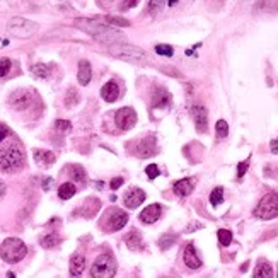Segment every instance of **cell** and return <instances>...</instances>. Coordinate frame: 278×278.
<instances>
[{
	"label": "cell",
	"mask_w": 278,
	"mask_h": 278,
	"mask_svg": "<svg viewBox=\"0 0 278 278\" xmlns=\"http://www.w3.org/2000/svg\"><path fill=\"white\" fill-rule=\"evenodd\" d=\"M74 24L79 29L86 31V33H89L91 36L96 38V40L103 41V43L106 44L125 43V36L120 31L111 27L109 24H104L103 21H99L97 17H94V19H84V17H81V19H75Z\"/></svg>",
	"instance_id": "obj_1"
},
{
	"label": "cell",
	"mask_w": 278,
	"mask_h": 278,
	"mask_svg": "<svg viewBox=\"0 0 278 278\" xmlns=\"http://www.w3.org/2000/svg\"><path fill=\"white\" fill-rule=\"evenodd\" d=\"M24 150L17 142L3 145L0 149V169L3 172H16L24 166Z\"/></svg>",
	"instance_id": "obj_2"
},
{
	"label": "cell",
	"mask_w": 278,
	"mask_h": 278,
	"mask_svg": "<svg viewBox=\"0 0 278 278\" xmlns=\"http://www.w3.org/2000/svg\"><path fill=\"white\" fill-rule=\"evenodd\" d=\"M27 255V248L21 239L9 237L0 246V258L5 263H19Z\"/></svg>",
	"instance_id": "obj_3"
},
{
	"label": "cell",
	"mask_w": 278,
	"mask_h": 278,
	"mask_svg": "<svg viewBox=\"0 0 278 278\" xmlns=\"http://www.w3.org/2000/svg\"><path fill=\"white\" fill-rule=\"evenodd\" d=\"M107 51H109V55H113V57L125 62H135V64H138V62L147 60V53H145L144 50H140V48L131 46V44L114 43V44H109Z\"/></svg>",
	"instance_id": "obj_4"
},
{
	"label": "cell",
	"mask_w": 278,
	"mask_h": 278,
	"mask_svg": "<svg viewBox=\"0 0 278 278\" xmlns=\"http://www.w3.org/2000/svg\"><path fill=\"white\" fill-rule=\"evenodd\" d=\"M255 215L261 220H272V218L278 217V193L265 194L256 205Z\"/></svg>",
	"instance_id": "obj_5"
},
{
	"label": "cell",
	"mask_w": 278,
	"mask_h": 278,
	"mask_svg": "<svg viewBox=\"0 0 278 278\" xmlns=\"http://www.w3.org/2000/svg\"><path fill=\"white\" fill-rule=\"evenodd\" d=\"M116 275V261L111 255H101L91 266L92 278H113Z\"/></svg>",
	"instance_id": "obj_6"
},
{
	"label": "cell",
	"mask_w": 278,
	"mask_h": 278,
	"mask_svg": "<svg viewBox=\"0 0 278 278\" xmlns=\"http://www.w3.org/2000/svg\"><path fill=\"white\" fill-rule=\"evenodd\" d=\"M128 222V214L120 208H109L106 212V217L101 220V227L106 232H116L123 229Z\"/></svg>",
	"instance_id": "obj_7"
},
{
	"label": "cell",
	"mask_w": 278,
	"mask_h": 278,
	"mask_svg": "<svg viewBox=\"0 0 278 278\" xmlns=\"http://www.w3.org/2000/svg\"><path fill=\"white\" fill-rule=\"evenodd\" d=\"M7 29H9L10 34L17 38H31L33 34H36L38 24L33 22V21L22 19V17H14L7 26Z\"/></svg>",
	"instance_id": "obj_8"
},
{
	"label": "cell",
	"mask_w": 278,
	"mask_h": 278,
	"mask_svg": "<svg viewBox=\"0 0 278 278\" xmlns=\"http://www.w3.org/2000/svg\"><path fill=\"white\" fill-rule=\"evenodd\" d=\"M114 120H116V125L120 130H131L135 127V123H137V113L131 107H121L114 114Z\"/></svg>",
	"instance_id": "obj_9"
},
{
	"label": "cell",
	"mask_w": 278,
	"mask_h": 278,
	"mask_svg": "<svg viewBox=\"0 0 278 278\" xmlns=\"http://www.w3.org/2000/svg\"><path fill=\"white\" fill-rule=\"evenodd\" d=\"M33 103V94H31L27 89H17L9 96V104L17 111L27 109Z\"/></svg>",
	"instance_id": "obj_10"
},
{
	"label": "cell",
	"mask_w": 278,
	"mask_h": 278,
	"mask_svg": "<svg viewBox=\"0 0 278 278\" xmlns=\"http://www.w3.org/2000/svg\"><path fill=\"white\" fill-rule=\"evenodd\" d=\"M133 152L138 157H152V155L157 154V144H155V137L154 135H149V137L142 138L135 144Z\"/></svg>",
	"instance_id": "obj_11"
},
{
	"label": "cell",
	"mask_w": 278,
	"mask_h": 278,
	"mask_svg": "<svg viewBox=\"0 0 278 278\" xmlns=\"http://www.w3.org/2000/svg\"><path fill=\"white\" fill-rule=\"evenodd\" d=\"M144 201H145V191L140 190V188H130L123 196L125 207L131 208V210L137 208V207H140Z\"/></svg>",
	"instance_id": "obj_12"
},
{
	"label": "cell",
	"mask_w": 278,
	"mask_h": 278,
	"mask_svg": "<svg viewBox=\"0 0 278 278\" xmlns=\"http://www.w3.org/2000/svg\"><path fill=\"white\" fill-rule=\"evenodd\" d=\"M190 113L191 116H193L194 120V125H196V130L198 131H205L207 130V109H205V106H201V104H193V106H190Z\"/></svg>",
	"instance_id": "obj_13"
},
{
	"label": "cell",
	"mask_w": 278,
	"mask_h": 278,
	"mask_svg": "<svg viewBox=\"0 0 278 278\" xmlns=\"http://www.w3.org/2000/svg\"><path fill=\"white\" fill-rule=\"evenodd\" d=\"M172 103V96L169 94L168 89L157 87L152 94V106L154 107H168Z\"/></svg>",
	"instance_id": "obj_14"
},
{
	"label": "cell",
	"mask_w": 278,
	"mask_h": 278,
	"mask_svg": "<svg viewBox=\"0 0 278 278\" xmlns=\"http://www.w3.org/2000/svg\"><path fill=\"white\" fill-rule=\"evenodd\" d=\"M183 259H185V265L190 270H198L201 266V259L200 256L196 255V249H194L193 244H188L183 251Z\"/></svg>",
	"instance_id": "obj_15"
},
{
	"label": "cell",
	"mask_w": 278,
	"mask_h": 278,
	"mask_svg": "<svg viewBox=\"0 0 278 278\" xmlns=\"http://www.w3.org/2000/svg\"><path fill=\"white\" fill-rule=\"evenodd\" d=\"M161 214H162V207H161V205L152 203V205H149V207L144 208V212L140 214V220L145 222V224H154V222L159 220Z\"/></svg>",
	"instance_id": "obj_16"
},
{
	"label": "cell",
	"mask_w": 278,
	"mask_h": 278,
	"mask_svg": "<svg viewBox=\"0 0 278 278\" xmlns=\"http://www.w3.org/2000/svg\"><path fill=\"white\" fill-rule=\"evenodd\" d=\"M101 97H103L106 103H114V101L120 97V86L116 81H109L103 86L101 89Z\"/></svg>",
	"instance_id": "obj_17"
},
{
	"label": "cell",
	"mask_w": 278,
	"mask_h": 278,
	"mask_svg": "<svg viewBox=\"0 0 278 278\" xmlns=\"http://www.w3.org/2000/svg\"><path fill=\"white\" fill-rule=\"evenodd\" d=\"M34 161H36V164H40L41 168H48V166L55 164V161H57V157H55L53 152L50 150H41V149H34Z\"/></svg>",
	"instance_id": "obj_18"
},
{
	"label": "cell",
	"mask_w": 278,
	"mask_h": 278,
	"mask_svg": "<svg viewBox=\"0 0 278 278\" xmlns=\"http://www.w3.org/2000/svg\"><path fill=\"white\" fill-rule=\"evenodd\" d=\"M125 241H127L128 249H131V251H142V249H144L142 235H140V232H138L137 229H131V231L127 234V237H125Z\"/></svg>",
	"instance_id": "obj_19"
},
{
	"label": "cell",
	"mask_w": 278,
	"mask_h": 278,
	"mask_svg": "<svg viewBox=\"0 0 278 278\" xmlns=\"http://www.w3.org/2000/svg\"><path fill=\"white\" fill-rule=\"evenodd\" d=\"M91 77H92L91 64H89L87 60H81V62H79V74H77L79 84H81V86H87L89 82H91Z\"/></svg>",
	"instance_id": "obj_20"
},
{
	"label": "cell",
	"mask_w": 278,
	"mask_h": 278,
	"mask_svg": "<svg viewBox=\"0 0 278 278\" xmlns=\"http://www.w3.org/2000/svg\"><path fill=\"white\" fill-rule=\"evenodd\" d=\"M99 208H101L99 200H97V198H89V200L86 201V203L82 205L79 210H75V212H81V214L84 215L86 218H92L94 215L99 212Z\"/></svg>",
	"instance_id": "obj_21"
},
{
	"label": "cell",
	"mask_w": 278,
	"mask_h": 278,
	"mask_svg": "<svg viewBox=\"0 0 278 278\" xmlns=\"http://www.w3.org/2000/svg\"><path fill=\"white\" fill-rule=\"evenodd\" d=\"M194 190V179L193 178H185L174 183V193L178 196H188L191 191Z\"/></svg>",
	"instance_id": "obj_22"
},
{
	"label": "cell",
	"mask_w": 278,
	"mask_h": 278,
	"mask_svg": "<svg viewBox=\"0 0 278 278\" xmlns=\"http://www.w3.org/2000/svg\"><path fill=\"white\" fill-rule=\"evenodd\" d=\"M86 270V258L82 255H74L70 259V275L81 277L82 272Z\"/></svg>",
	"instance_id": "obj_23"
},
{
	"label": "cell",
	"mask_w": 278,
	"mask_h": 278,
	"mask_svg": "<svg viewBox=\"0 0 278 278\" xmlns=\"http://www.w3.org/2000/svg\"><path fill=\"white\" fill-rule=\"evenodd\" d=\"M255 278H273V268L268 261L261 259L255 270Z\"/></svg>",
	"instance_id": "obj_24"
},
{
	"label": "cell",
	"mask_w": 278,
	"mask_h": 278,
	"mask_svg": "<svg viewBox=\"0 0 278 278\" xmlns=\"http://www.w3.org/2000/svg\"><path fill=\"white\" fill-rule=\"evenodd\" d=\"M60 242V235L57 234V232H50V234L43 235V237L40 239V244L43 246L44 249H51L55 248V246Z\"/></svg>",
	"instance_id": "obj_25"
},
{
	"label": "cell",
	"mask_w": 278,
	"mask_h": 278,
	"mask_svg": "<svg viewBox=\"0 0 278 278\" xmlns=\"http://www.w3.org/2000/svg\"><path fill=\"white\" fill-rule=\"evenodd\" d=\"M75 191H77L75 185H72V183H64V185H60V188H58V196H60L62 200H70L75 194Z\"/></svg>",
	"instance_id": "obj_26"
},
{
	"label": "cell",
	"mask_w": 278,
	"mask_h": 278,
	"mask_svg": "<svg viewBox=\"0 0 278 278\" xmlns=\"http://www.w3.org/2000/svg\"><path fill=\"white\" fill-rule=\"evenodd\" d=\"M68 174H70V178L74 179V181L77 183H84L86 181V171L82 166H70L68 168Z\"/></svg>",
	"instance_id": "obj_27"
},
{
	"label": "cell",
	"mask_w": 278,
	"mask_h": 278,
	"mask_svg": "<svg viewBox=\"0 0 278 278\" xmlns=\"http://www.w3.org/2000/svg\"><path fill=\"white\" fill-rule=\"evenodd\" d=\"M31 74L34 75V77H40V79H46L48 75H50V67L44 64H36L31 67Z\"/></svg>",
	"instance_id": "obj_28"
},
{
	"label": "cell",
	"mask_w": 278,
	"mask_h": 278,
	"mask_svg": "<svg viewBox=\"0 0 278 278\" xmlns=\"http://www.w3.org/2000/svg\"><path fill=\"white\" fill-rule=\"evenodd\" d=\"M224 201V188H215L214 191H212L210 194V203L214 205V207H218V205Z\"/></svg>",
	"instance_id": "obj_29"
},
{
	"label": "cell",
	"mask_w": 278,
	"mask_h": 278,
	"mask_svg": "<svg viewBox=\"0 0 278 278\" xmlns=\"http://www.w3.org/2000/svg\"><path fill=\"white\" fill-rule=\"evenodd\" d=\"M174 241H176L174 234H164L161 239H159V248H161L162 251H166V249H169L172 244H174Z\"/></svg>",
	"instance_id": "obj_30"
},
{
	"label": "cell",
	"mask_w": 278,
	"mask_h": 278,
	"mask_svg": "<svg viewBox=\"0 0 278 278\" xmlns=\"http://www.w3.org/2000/svg\"><path fill=\"white\" fill-rule=\"evenodd\" d=\"M217 237L222 246H229L232 242V232L227 231V229H220V231L217 232Z\"/></svg>",
	"instance_id": "obj_31"
},
{
	"label": "cell",
	"mask_w": 278,
	"mask_h": 278,
	"mask_svg": "<svg viewBox=\"0 0 278 278\" xmlns=\"http://www.w3.org/2000/svg\"><path fill=\"white\" fill-rule=\"evenodd\" d=\"M79 99H81V97H79V92L75 91L74 87H70L67 92V97H65V104H67V107H72L79 103Z\"/></svg>",
	"instance_id": "obj_32"
},
{
	"label": "cell",
	"mask_w": 278,
	"mask_h": 278,
	"mask_svg": "<svg viewBox=\"0 0 278 278\" xmlns=\"http://www.w3.org/2000/svg\"><path fill=\"white\" fill-rule=\"evenodd\" d=\"M215 130H217V137L218 138H225L229 135V125L225 120H218L215 125Z\"/></svg>",
	"instance_id": "obj_33"
},
{
	"label": "cell",
	"mask_w": 278,
	"mask_h": 278,
	"mask_svg": "<svg viewBox=\"0 0 278 278\" xmlns=\"http://www.w3.org/2000/svg\"><path fill=\"white\" fill-rule=\"evenodd\" d=\"M155 53L162 55V57H172L174 55V48L171 44H157L155 46Z\"/></svg>",
	"instance_id": "obj_34"
},
{
	"label": "cell",
	"mask_w": 278,
	"mask_h": 278,
	"mask_svg": "<svg viewBox=\"0 0 278 278\" xmlns=\"http://www.w3.org/2000/svg\"><path fill=\"white\" fill-rule=\"evenodd\" d=\"M55 130L60 131V133H68L72 130V123L67 120H57L55 121Z\"/></svg>",
	"instance_id": "obj_35"
},
{
	"label": "cell",
	"mask_w": 278,
	"mask_h": 278,
	"mask_svg": "<svg viewBox=\"0 0 278 278\" xmlns=\"http://www.w3.org/2000/svg\"><path fill=\"white\" fill-rule=\"evenodd\" d=\"M103 21H106L107 24H118V26H130V22H128L127 19H123V17H116V16H106V17H103Z\"/></svg>",
	"instance_id": "obj_36"
},
{
	"label": "cell",
	"mask_w": 278,
	"mask_h": 278,
	"mask_svg": "<svg viewBox=\"0 0 278 278\" xmlns=\"http://www.w3.org/2000/svg\"><path fill=\"white\" fill-rule=\"evenodd\" d=\"M10 67H12L10 58H0V77H5L10 72Z\"/></svg>",
	"instance_id": "obj_37"
},
{
	"label": "cell",
	"mask_w": 278,
	"mask_h": 278,
	"mask_svg": "<svg viewBox=\"0 0 278 278\" xmlns=\"http://www.w3.org/2000/svg\"><path fill=\"white\" fill-rule=\"evenodd\" d=\"M145 172H147V176H149V179H155L159 176V168L155 164H150V166H147V169H145Z\"/></svg>",
	"instance_id": "obj_38"
},
{
	"label": "cell",
	"mask_w": 278,
	"mask_h": 278,
	"mask_svg": "<svg viewBox=\"0 0 278 278\" xmlns=\"http://www.w3.org/2000/svg\"><path fill=\"white\" fill-rule=\"evenodd\" d=\"M248 168H249V159H246L244 162H241V164L237 166V178L241 179L242 176L246 174V171H248Z\"/></svg>",
	"instance_id": "obj_39"
},
{
	"label": "cell",
	"mask_w": 278,
	"mask_h": 278,
	"mask_svg": "<svg viewBox=\"0 0 278 278\" xmlns=\"http://www.w3.org/2000/svg\"><path fill=\"white\" fill-rule=\"evenodd\" d=\"M121 185H123V178H114V179H111V188L113 190H118Z\"/></svg>",
	"instance_id": "obj_40"
},
{
	"label": "cell",
	"mask_w": 278,
	"mask_h": 278,
	"mask_svg": "<svg viewBox=\"0 0 278 278\" xmlns=\"http://www.w3.org/2000/svg\"><path fill=\"white\" fill-rule=\"evenodd\" d=\"M7 135H9V128H7L5 125H2V123H0V142H2L3 138L7 137Z\"/></svg>",
	"instance_id": "obj_41"
},
{
	"label": "cell",
	"mask_w": 278,
	"mask_h": 278,
	"mask_svg": "<svg viewBox=\"0 0 278 278\" xmlns=\"http://www.w3.org/2000/svg\"><path fill=\"white\" fill-rule=\"evenodd\" d=\"M51 185H53V179H51V178L43 179V190H44V191H48V190H50Z\"/></svg>",
	"instance_id": "obj_42"
},
{
	"label": "cell",
	"mask_w": 278,
	"mask_h": 278,
	"mask_svg": "<svg viewBox=\"0 0 278 278\" xmlns=\"http://www.w3.org/2000/svg\"><path fill=\"white\" fill-rule=\"evenodd\" d=\"M5 191H7V188H5V183L0 179V200L3 198V194H5Z\"/></svg>",
	"instance_id": "obj_43"
},
{
	"label": "cell",
	"mask_w": 278,
	"mask_h": 278,
	"mask_svg": "<svg viewBox=\"0 0 278 278\" xmlns=\"http://www.w3.org/2000/svg\"><path fill=\"white\" fill-rule=\"evenodd\" d=\"M272 152L273 154H278V138L272 142Z\"/></svg>",
	"instance_id": "obj_44"
},
{
	"label": "cell",
	"mask_w": 278,
	"mask_h": 278,
	"mask_svg": "<svg viewBox=\"0 0 278 278\" xmlns=\"http://www.w3.org/2000/svg\"><path fill=\"white\" fill-rule=\"evenodd\" d=\"M7 278H16V275H14L12 272H9V273H7Z\"/></svg>",
	"instance_id": "obj_45"
}]
</instances>
